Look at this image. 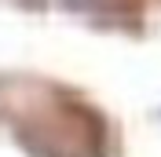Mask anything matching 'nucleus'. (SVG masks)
I'll return each instance as SVG.
<instances>
[{
	"instance_id": "obj_1",
	"label": "nucleus",
	"mask_w": 161,
	"mask_h": 157,
	"mask_svg": "<svg viewBox=\"0 0 161 157\" xmlns=\"http://www.w3.org/2000/svg\"><path fill=\"white\" fill-rule=\"evenodd\" d=\"M158 117H161V110H158Z\"/></svg>"
}]
</instances>
